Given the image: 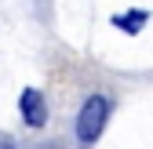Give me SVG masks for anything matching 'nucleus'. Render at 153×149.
<instances>
[{"instance_id":"f257e3e1","label":"nucleus","mask_w":153,"mask_h":149,"mask_svg":"<svg viewBox=\"0 0 153 149\" xmlns=\"http://www.w3.org/2000/svg\"><path fill=\"white\" fill-rule=\"evenodd\" d=\"M106 117H109V102L102 95H91L84 102V109H80V117H76V138H80L84 145L99 142L102 127H106Z\"/></svg>"},{"instance_id":"20e7f679","label":"nucleus","mask_w":153,"mask_h":149,"mask_svg":"<svg viewBox=\"0 0 153 149\" xmlns=\"http://www.w3.org/2000/svg\"><path fill=\"white\" fill-rule=\"evenodd\" d=\"M0 149H15V138H11V135H4V131H0Z\"/></svg>"},{"instance_id":"7ed1b4c3","label":"nucleus","mask_w":153,"mask_h":149,"mask_svg":"<svg viewBox=\"0 0 153 149\" xmlns=\"http://www.w3.org/2000/svg\"><path fill=\"white\" fill-rule=\"evenodd\" d=\"M146 18H149L146 11H128V15H117L113 22H117V26H120L124 33H135L139 26H146Z\"/></svg>"},{"instance_id":"f03ea898","label":"nucleus","mask_w":153,"mask_h":149,"mask_svg":"<svg viewBox=\"0 0 153 149\" xmlns=\"http://www.w3.org/2000/svg\"><path fill=\"white\" fill-rule=\"evenodd\" d=\"M18 105H22V120H26L29 127H44V120H48V105H44V95H40L36 87H26L22 98H18Z\"/></svg>"}]
</instances>
